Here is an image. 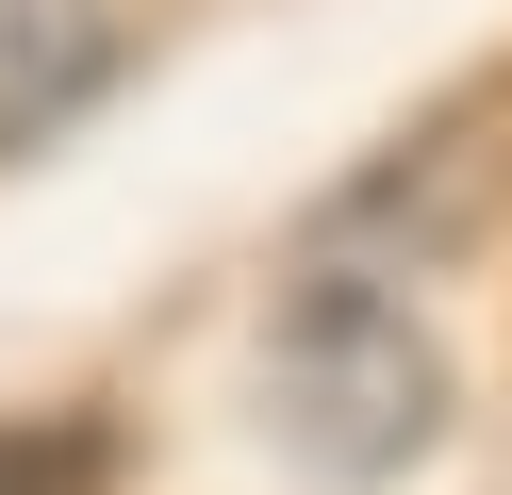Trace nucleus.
Listing matches in <instances>:
<instances>
[{
  "label": "nucleus",
  "mask_w": 512,
  "mask_h": 495,
  "mask_svg": "<svg viewBox=\"0 0 512 495\" xmlns=\"http://www.w3.org/2000/svg\"><path fill=\"white\" fill-rule=\"evenodd\" d=\"M116 50H133V17H116V0H0V149L67 132L83 99L116 83Z\"/></svg>",
  "instance_id": "2"
},
{
  "label": "nucleus",
  "mask_w": 512,
  "mask_h": 495,
  "mask_svg": "<svg viewBox=\"0 0 512 495\" xmlns=\"http://www.w3.org/2000/svg\"><path fill=\"white\" fill-rule=\"evenodd\" d=\"M100 462H116L100 413H17L0 429V495H100Z\"/></svg>",
  "instance_id": "3"
},
{
  "label": "nucleus",
  "mask_w": 512,
  "mask_h": 495,
  "mask_svg": "<svg viewBox=\"0 0 512 495\" xmlns=\"http://www.w3.org/2000/svg\"><path fill=\"white\" fill-rule=\"evenodd\" d=\"M265 413H281V446H298L314 479H397V462L446 429V363H430V330H413L380 281H314L298 314H281Z\"/></svg>",
  "instance_id": "1"
}]
</instances>
